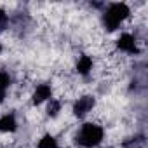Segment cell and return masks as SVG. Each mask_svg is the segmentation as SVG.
I'll return each instance as SVG.
<instances>
[{
  "instance_id": "cell-2",
  "label": "cell",
  "mask_w": 148,
  "mask_h": 148,
  "mask_svg": "<svg viewBox=\"0 0 148 148\" xmlns=\"http://www.w3.org/2000/svg\"><path fill=\"white\" fill-rule=\"evenodd\" d=\"M131 16V9L125 2H115V4H110L105 12H103V25L108 32H113L117 30L127 18Z\"/></svg>"
},
{
  "instance_id": "cell-3",
  "label": "cell",
  "mask_w": 148,
  "mask_h": 148,
  "mask_svg": "<svg viewBox=\"0 0 148 148\" xmlns=\"http://www.w3.org/2000/svg\"><path fill=\"white\" fill-rule=\"evenodd\" d=\"M94 106H96V99L92 96H89V94L87 96H82V98H79L75 101V105H73V115L79 117V119H82L89 112H92Z\"/></svg>"
},
{
  "instance_id": "cell-10",
  "label": "cell",
  "mask_w": 148,
  "mask_h": 148,
  "mask_svg": "<svg viewBox=\"0 0 148 148\" xmlns=\"http://www.w3.org/2000/svg\"><path fill=\"white\" fill-rule=\"evenodd\" d=\"M9 87H11V75L7 71H0V91L7 92Z\"/></svg>"
},
{
  "instance_id": "cell-13",
  "label": "cell",
  "mask_w": 148,
  "mask_h": 148,
  "mask_svg": "<svg viewBox=\"0 0 148 148\" xmlns=\"http://www.w3.org/2000/svg\"><path fill=\"white\" fill-rule=\"evenodd\" d=\"M2 49H4V47H2V44H0V54H2Z\"/></svg>"
},
{
  "instance_id": "cell-1",
  "label": "cell",
  "mask_w": 148,
  "mask_h": 148,
  "mask_svg": "<svg viewBox=\"0 0 148 148\" xmlns=\"http://www.w3.org/2000/svg\"><path fill=\"white\" fill-rule=\"evenodd\" d=\"M103 138H105V131L101 125H98L94 122H86L80 125V129L75 136V141L82 148H96L103 143Z\"/></svg>"
},
{
  "instance_id": "cell-9",
  "label": "cell",
  "mask_w": 148,
  "mask_h": 148,
  "mask_svg": "<svg viewBox=\"0 0 148 148\" xmlns=\"http://www.w3.org/2000/svg\"><path fill=\"white\" fill-rule=\"evenodd\" d=\"M59 110H61V103L58 101V99H49V105H47V115L51 117V119H54V117H58L59 115Z\"/></svg>"
},
{
  "instance_id": "cell-6",
  "label": "cell",
  "mask_w": 148,
  "mask_h": 148,
  "mask_svg": "<svg viewBox=\"0 0 148 148\" xmlns=\"http://www.w3.org/2000/svg\"><path fill=\"white\" fill-rule=\"evenodd\" d=\"M92 66H94L92 58L87 56V54H84V56H80L79 61H77V73H79V75H82V77H87L89 73L92 71Z\"/></svg>"
},
{
  "instance_id": "cell-8",
  "label": "cell",
  "mask_w": 148,
  "mask_h": 148,
  "mask_svg": "<svg viewBox=\"0 0 148 148\" xmlns=\"http://www.w3.org/2000/svg\"><path fill=\"white\" fill-rule=\"evenodd\" d=\"M37 148H59V143H58V139L52 134H44L38 139Z\"/></svg>"
},
{
  "instance_id": "cell-11",
  "label": "cell",
  "mask_w": 148,
  "mask_h": 148,
  "mask_svg": "<svg viewBox=\"0 0 148 148\" xmlns=\"http://www.w3.org/2000/svg\"><path fill=\"white\" fill-rule=\"evenodd\" d=\"M7 14L4 12V11H0V30H4L5 26H7Z\"/></svg>"
},
{
  "instance_id": "cell-12",
  "label": "cell",
  "mask_w": 148,
  "mask_h": 148,
  "mask_svg": "<svg viewBox=\"0 0 148 148\" xmlns=\"http://www.w3.org/2000/svg\"><path fill=\"white\" fill-rule=\"evenodd\" d=\"M4 99H5V92L0 91V103H4Z\"/></svg>"
},
{
  "instance_id": "cell-4",
  "label": "cell",
  "mask_w": 148,
  "mask_h": 148,
  "mask_svg": "<svg viewBox=\"0 0 148 148\" xmlns=\"http://www.w3.org/2000/svg\"><path fill=\"white\" fill-rule=\"evenodd\" d=\"M117 47H119L122 52L138 54V44H136L134 35H131V33H122V35L117 38Z\"/></svg>"
},
{
  "instance_id": "cell-5",
  "label": "cell",
  "mask_w": 148,
  "mask_h": 148,
  "mask_svg": "<svg viewBox=\"0 0 148 148\" xmlns=\"http://www.w3.org/2000/svg\"><path fill=\"white\" fill-rule=\"evenodd\" d=\"M52 98V87L49 84H38L32 94V103L33 105H42Z\"/></svg>"
},
{
  "instance_id": "cell-7",
  "label": "cell",
  "mask_w": 148,
  "mask_h": 148,
  "mask_svg": "<svg viewBox=\"0 0 148 148\" xmlns=\"http://www.w3.org/2000/svg\"><path fill=\"white\" fill-rule=\"evenodd\" d=\"M18 129V120L14 113H5L0 117V132H14Z\"/></svg>"
}]
</instances>
